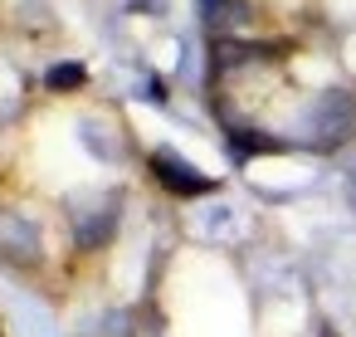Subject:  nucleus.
Masks as SVG:
<instances>
[{
    "instance_id": "nucleus-3",
    "label": "nucleus",
    "mask_w": 356,
    "mask_h": 337,
    "mask_svg": "<svg viewBox=\"0 0 356 337\" xmlns=\"http://www.w3.org/2000/svg\"><path fill=\"white\" fill-rule=\"evenodd\" d=\"M351 118H356V108H351L346 98H327V103H322V118H317V123H322V137H327V142L346 137Z\"/></svg>"
},
{
    "instance_id": "nucleus-5",
    "label": "nucleus",
    "mask_w": 356,
    "mask_h": 337,
    "mask_svg": "<svg viewBox=\"0 0 356 337\" xmlns=\"http://www.w3.org/2000/svg\"><path fill=\"white\" fill-rule=\"evenodd\" d=\"M79 79H83V69H79V64H69V69H54V74H49V84H54V88H64V84H79Z\"/></svg>"
},
{
    "instance_id": "nucleus-4",
    "label": "nucleus",
    "mask_w": 356,
    "mask_h": 337,
    "mask_svg": "<svg viewBox=\"0 0 356 337\" xmlns=\"http://www.w3.org/2000/svg\"><path fill=\"white\" fill-rule=\"evenodd\" d=\"M200 10H205V25L225 30V25L244 20V0H200Z\"/></svg>"
},
{
    "instance_id": "nucleus-1",
    "label": "nucleus",
    "mask_w": 356,
    "mask_h": 337,
    "mask_svg": "<svg viewBox=\"0 0 356 337\" xmlns=\"http://www.w3.org/2000/svg\"><path fill=\"white\" fill-rule=\"evenodd\" d=\"M152 166H156V176H161L171 191H181V196H200V191H210V181H205L195 166H186L181 157H171V152H156Z\"/></svg>"
},
{
    "instance_id": "nucleus-2",
    "label": "nucleus",
    "mask_w": 356,
    "mask_h": 337,
    "mask_svg": "<svg viewBox=\"0 0 356 337\" xmlns=\"http://www.w3.org/2000/svg\"><path fill=\"white\" fill-rule=\"evenodd\" d=\"M0 254H10V259H40V235L20 215H0Z\"/></svg>"
}]
</instances>
